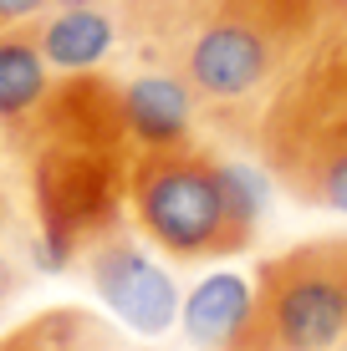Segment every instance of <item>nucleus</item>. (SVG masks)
Listing matches in <instances>:
<instances>
[{
  "label": "nucleus",
  "mask_w": 347,
  "mask_h": 351,
  "mask_svg": "<svg viewBox=\"0 0 347 351\" xmlns=\"http://www.w3.org/2000/svg\"><path fill=\"white\" fill-rule=\"evenodd\" d=\"M337 0H210L179 51V82L194 97L199 128L250 153L271 97L302 62Z\"/></svg>",
  "instance_id": "obj_1"
},
{
  "label": "nucleus",
  "mask_w": 347,
  "mask_h": 351,
  "mask_svg": "<svg viewBox=\"0 0 347 351\" xmlns=\"http://www.w3.org/2000/svg\"><path fill=\"white\" fill-rule=\"evenodd\" d=\"M250 158L291 204L347 214V0L271 97Z\"/></svg>",
  "instance_id": "obj_2"
},
{
  "label": "nucleus",
  "mask_w": 347,
  "mask_h": 351,
  "mask_svg": "<svg viewBox=\"0 0 347 351\" xmlns=\"http://www.w3.org/2000/svg\"><path fill=\"white\" fill-rule=\"evenodd\" d=\"M128 214L138 234L169 260H225L256 239L260 199L245 173L205 143H153L128 158Z\"/></svg>",
  "instance_id": "obj_3"
},
{
  "label": "nucleus",
  "mask_w": 347,
  "mask_h": 351,
  "mask_svg": "<svg viewBox=\"0 0 347 351\" xmlns=\"http://www.w3.org/2000/svg\"><path fill=\"white\" fill-rule=\"evenodd\" d=\"M347 346V234H322L256 270L245 321L220 351H342Z\"/></svg>",
  "instance_id": "obj_4"
},
{
  "label": "nucleus",
  "mask_w": 347,
  "mask_h": 351,
  "mask_svg": "<svg viewBox=\"0 0 347 351\" xmlns=\"http://www.w3.org/2000/svg\"><path fill=\"white\" fill-rule=\"evenodd\" d=\"M133 148L87 138H41L26 153L36 199V265L67 270L98 234L123 224Z\"/></svg>",
  "instance_id": "obj_5"
},
{
  "label": "nucleus",
  "mask_w": 347,
  "mask_h": 351,
  "mask_svg": "<svg viewBox=\"0 0 347 351\" xmlns=\"http://www.w3.org/2000/svg\"><path fill=\"white\" fill-rule=\"evenodd\" d=\"M77 265L92 280V290L107 300V311H113L128 331H138V336H164L169 331V321L179 311L174 280L128 239L123 224L92 239V245L77 255Z\"/></svg>",
  "instance_id": "obj_6"
},
{
  "label": "nucleus",
  "mask_w": 347,
  "mask_h": 351,
  "mask_svg": "<svg viewBox=\"0 0 347 351\" xmlns=\"http://www.w3.org/2000/svg\"><path fill=\"white\" fill-rule=\"evenodd\" d=\"M52 92H56V71L41 51L36 21L0 31V143L10 153L26 158L36 148V132H41V117L52 107Z\"/></svg>",
  "instance_id": "obj_7"
},
{
  "label": "nucleus",
  "mask_w": 347,
  "mask_h": 351,
  "mask_svg": "<svg viewBox=\"0 0 347 351\" xmlns=\"http://www.w3.org/2000/svg\"><path fill=\"white\" fill-rule=\"evenodd\" d=\"M36 31H41V51L52 71H98L102 62L117 56V16L107 0H92V5H62L52 16H36Z\"/></svg>",
  "instance_id": "obj_8"
},
{
  "label": "nucleus",
  "mask_w": 347,
  "mask_h": 351,
  "mask_svg": "<svg viewBox=\"0 0 347 351\" xmlns=\"http://www.w3.org/2000/svg\"><path fill=\"white\" fill-rule=\"evenodd\" d=\"M0 351H128V341L102 316L77 306H56L0 336Z\"/></svg>",
  "instance_id": "obj_9"
},
{
  "label": "nucleus",
  "mask_w": 347,
  "mask_h": 351,
  "mask_svg": "<svg viewBox=\"0 0 347 351\" xmlns=\"http://www.w3.org/2000/svg\"><path fill=\"white\" fill-rule=\"evenodd\" d=\"M245 306H250V290L235 280V275H214V280H205L194 295H189V306H184L189 341L205 346V351H220L235 336V326L245 321Z\"/></svg>",
  "instance_id": "obj_10"
},
{
  "label": "nucleus",
  "mask_w": 347,
  "mask_h": 351,
  "mask_svg": "<svg viewBox=\"0 0 347 351\" xmlns=\"http://www.w3.org/2000/svg\"><path fill=\"white\" fill-rule=\"evenodd\" d=\"M26 280L21 270V255H16V214H10V199H5V184H0V300H10Z\"/></svg>",
  "instance_id": "obj_11"
},
{
  "label": "nucleus",
  "mask_w": 347,
  "mask_h": 351,
  "mask_svg": "<svg viewBox=\"0 0 347 351\" xmlns=\"http://www.w3.org/2000/svg\"><path fill=\"white\" fill-rule=\"evenodd\" d=\"M46 0H0V31H10V26H21V21H36V16H46Z\"/></svg>",
  "instance_id": "obj_12"
},
{
  "label": "nucleus",
  "mask_w": 347,
  "mask_h": 351,
  "mask_svg": "<svg viewBox=\"0 0 347 351\" xmlns=\"http://www.w3.org/2000/svg\"><path fill=\"white\" fill-rule=\"evenodd\" d=\"M52 10H62V5H92V0H46Z\"/></svg>",
  "instance_id": "obj_13"
},
{
  "label": "nucleus",
  "mask_w": 347,
  "mask_h": 351,
  "mask_svg": "<svg viewBox=\"0 0 347 351\" xmlns=\"http://www.w3.org/2000/svg\"><path fill=\"white\" fill-rule=\"evenodd\" d=\"M342 351H347V346H342Z\"/></svg>",
  "instance_id": "obj_14"
}]
</instances>
